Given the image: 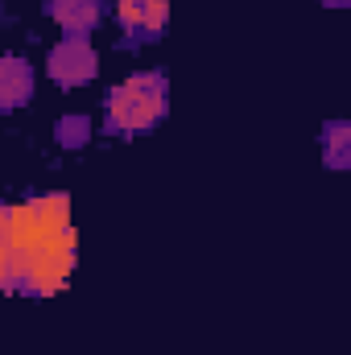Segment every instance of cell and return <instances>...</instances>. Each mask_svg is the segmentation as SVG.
Wrapping results in <instances>:
<instances>
[{
    "label": "cell",
    "instance_id": "cell-4",
    "mask_svg": "<svg viewBox=\"0 0 351 355\" xmlns=\"http://www.w3.org/2000/svg\"><path fill=\"white\" fill-rule=\"evenodd\" d=\"M95 50L87 46V37H62L54 50H50V75L58 87H83L95 79Z\"/></svg>",
    "mask_w": 351,
    "mask_h": 355
},
{
    "label": "cell",
    "instance_id": "cell-3",
    "mask_svg": "<svg viewBox=\"0 0 351 355\" xmlns=\"http://www.w3.org/2000/svg\"><path fill=\"white\" fill-rule=\"evenodd\" d=\"M120 29L132 46H149L166 33L170 25V4L166 0H116Z\"/></svg>",
    "mask_w": 351,
    "mask_h": 355
},
{
    "label": "cell",
    "instance_id": "cell-8",
    "mask_svg": "<svg viewBox=\"0 0 351 355\" xmlns=\"http://www.w3.org/2000/svg\"><path fill=\"white\" fill-rule=\"evenodd\" d=\"M79 137H87V120H67L62 124V141L67 145H79Z\"/></svg>",
    "mask_w": 351,
    "mask_h": 355
},
{
    "label": "cell",
    "instance_id": "cell-9",
    "mask_svg": "<svg viewBox=\"0 0 351 355\" xmlns=\"http://www.w3.org/2000/svg\"><path fill=\"white\" fill-rule=\"evenodd\" d=\"M323 4H331V8H343V4H351V0H323Z\"/></svg>",
    "mask_w": 351,
    "mask_h": 355
},
{
    "label": "cell",
    "instance_id": "cell-7",
    "mask_svg": "<svg viewBox=\"0 0 351 355\" xmlns=\"http://www.w3.org/2000/svg\"><path fill=\"white\" fill-rule=\"evenodd\" d=\"M323 162L331 170H348L351 166V124L343 120H331L323 128Z\"/></svg>",
    "mask_w": 351,
    "mask_h": 355
},
{
    "label": "cell",
    "instance_id": "cell-5",
    "mask_svg": "<svg viewBox=\"0 0 351 355\" xmlns=\"http://www.w3.org/2000/svg\"><path fill=\"white\" fill-rule=\"evenodd\" d=\"M46 12L67 29V37H87L103 17V0H50Z\"/></svg>",
    "mask_w": 351,
    "mask_h": 355
},
{
    "label": "cell",
    "instance_id": "cell-6",
    "mask_svg": "<svg viewBox=\"0 0 351 355\" xmlns=\"http://www.w3.org/2000/svg\"><path fill=\"white\" fill-rule=\"evenodd\" d=\"M33 99V67L25 58H0V112H12Z\"/></svg>",
    "mask_w": 351,
    "mask_h": 355
},
{
    "label": "cell",
    "instance_id": "cell-2",
    "mask_svg": "<svg viewBox=\"0 0 351 355\" xmlns=\"http://www.w3.org/2000/svg\"><path fill=\"white\" fill-rule=\"evenodd\" d=\"M166 103H170V87H166L162 71L132 75L128 83L108 91V132L112 137L145 132L166 116Z\"/></svg>",
    "mask_w": 351,
    "mask_h": 355
},
{
    "label": "cell",
    "instance_id": "cell-1",
    "mask_svg": "<svg viewBox=\"0 0 351 355\" xmlns=\"http://www.w3.org/2000/svg\"><path fill=\"white\" fill-rule=\"evenodd\" d=\"M75 268V232L67 194H42L0 207V289L50 297Z\"/></svg>",
    "mask_w": 351,
    "mask_h": 355
}]
</instances>
